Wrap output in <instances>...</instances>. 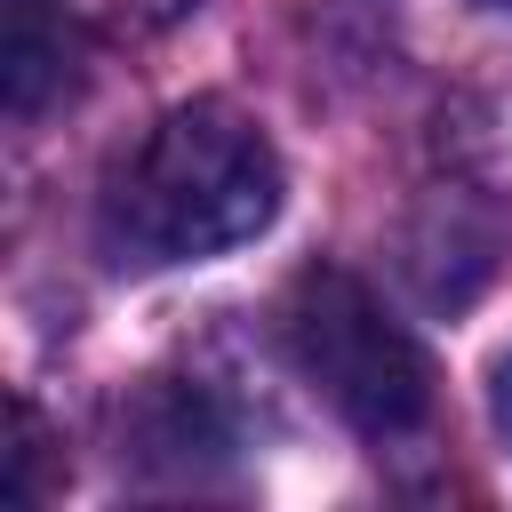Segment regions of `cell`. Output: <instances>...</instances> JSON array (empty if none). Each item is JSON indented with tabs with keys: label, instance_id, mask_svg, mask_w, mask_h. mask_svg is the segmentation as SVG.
Wrapping results in <instances>:
<instances>
[{
	"label": "cell",
	"instance_id": "cell-5",
	"mask_svg": "<svg viewBox=\"0 0 512 512\" xmlns=\"http://www.w3.org/2000/svg\"><path fill=\"white\" fill-rule=\"evenodd\" d=\"M496 424H504V440H512V352L496 360Z\"/></svg>",
	"mask_w": 512,
	"mask_h": 512
},
{
	"label": "cell",
	"instance_id": "cell-2",
	"mask_svg": "<svg viewBox=\"0 0 512 512\" xmlns=\"http://www.w3.org/2000/svg\"><path fill=\"white\" fill-rule=\"evenodd\" d=\"M288 352L304 368V384L368 440H400L432 416V360L424 344L368 296V280L320 264L288 288L280 304Z\"/></svg>",
	"mask_w": 512,
	"mask_h": 512
},
{
	"label": "cell",
	"instance_id": "cell-1",
	"mask_svg": "<svg viewBox=\"0 0 512 512\" xmlns=\"http://www.w3.org/2000/svg\"><path fill=\"white\" fill-rule=\"evenodd\" d=\"M280 208V152L272 136L200 96L144 128L136 152L104 176V248L120 264H200L256 240Z\"/></svg>",
	"mask_w": 512,
	"mask_h": 512
},
{
	"label": "cell",
	"instance_id": "cell-6",
	"mask_svg": "<svg viewBox=\"0 0 512 512\" xmlns=\"http://www.w3.org/2000/svg\"><path fill=\"white\" fill-rule=\"evenodd\" d=\"M488 8H504V16H512V0H488Z\"/></svg>",
	"mask_w": 512,
	"mask_h": 512
},
{
	"label": "cell",
	"instance_id": "cell-3",
	"mask_svg": "<svg viewBox=\"0 0 512 512\" xmlns=\"http://www.w3.org/2000/svg\"><path fill=\"white\" fill-rule=\"evenodd\" d=\"M80 88V48H72V8L64 0H8L0 16V96L8 120H40Z\"/></svg>",
	"mask_w": 512,
	"mask_h": 512
},
{
	"label": "cell",
	"instance_id": "cell-4",
	"mask_svg": "<svg viewBox=\"0 0 512 512\" xmlns=\"http://www.w3.org/2000/svg\"><path fill=\"white\" fill-rule=\"evenodd\" d=\"M80 24H96V32H112V40H152V32H168V24H184L200 0H64Z\"/></svg>",
	"mask_w": 512,
	"mask_h": 512
}]
</instances>
